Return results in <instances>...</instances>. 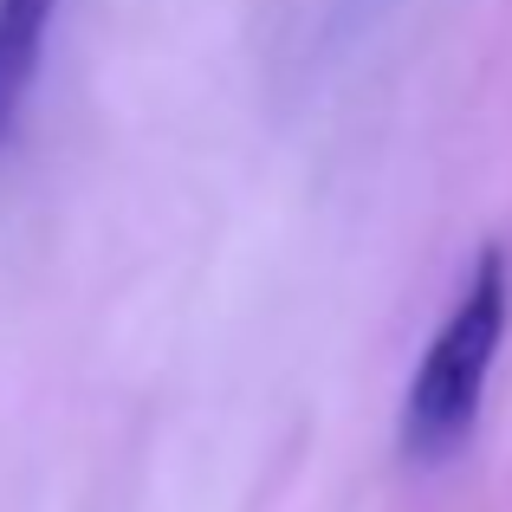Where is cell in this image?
I'll return each mask as SVG.
<instances>
[{"label":"cell","instance_id":"obj_1","mask_svg":"<svg viewBox=\"0 0 512 512\" xmlns=\"http://www.w3.org/2000/svg\"><path fill=\"white\" fill-rule=\"evenodd\" d=\"M506 325H512V260L506 247H480L467 286L441 312L435 338H428L409 389H402L396 448L409 467H441L467 448L493 383V357L506 344Z\"/></svg>","mask_w":512,"mask_h":512},{"label":"cell","instance_id":"obj_2","mask_svg":"<svg viewBox=\"0 0 512 512\" xmlns=\"http://www.w3.org/2000/svg\"><path fill=\"white\" fill-rule=\"evenodd\" d=\"M65 0H0V150H7L13 124H20L26 98L46 65V39Z\"/></svg>","mask_w":512,"mask_h":512}]
</instances>
